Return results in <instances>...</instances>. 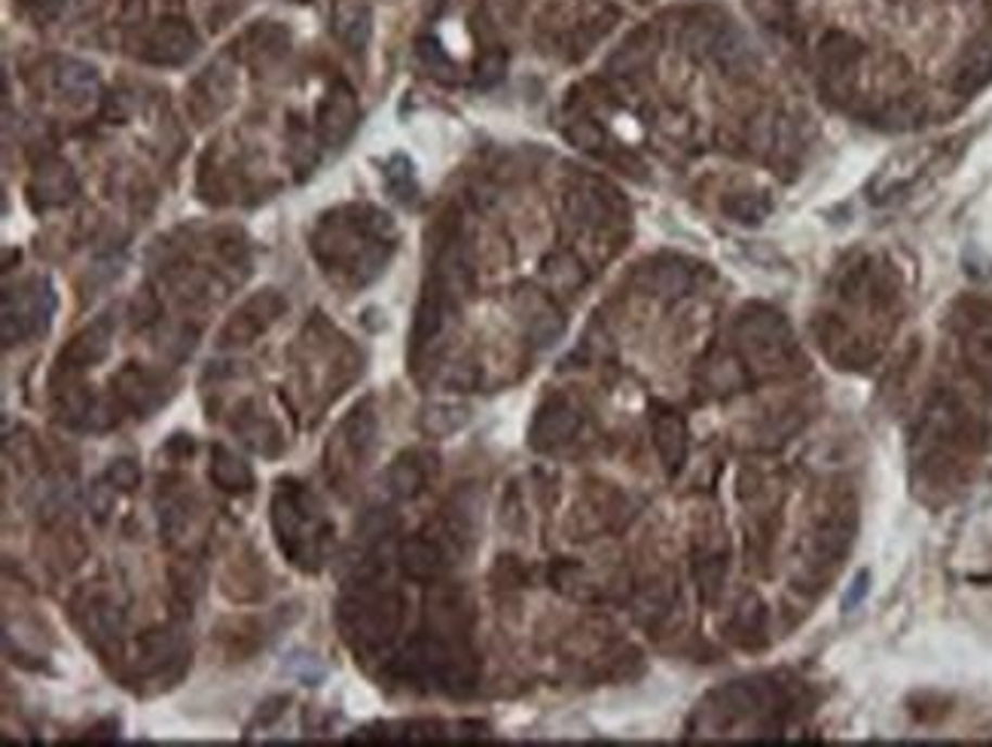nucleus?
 I'll return each instance as SVG.
<instances>
[{"label": "nucleus", "mask_w": 992, "mask_h": 747, "mask_svg": "<svg viewBox=\"0 0 992 747\" xmlns=\"http://www.w3.org/2000/svg\"><path fill=\"white\" fill-rule=\"evenodd\" d=\"M55 306V296L49 291L47 281H34L31 287L18 291L16 296H7V306H3V330L16 324V330L7 336V342L22 339L34 333L37 326L43 324L49 318V311Z\"/></svg>", "instance_id": "f257e3e1"}, {"label": "nucleus", "mask_w": 992, "mask_h": 747, "mask_svg": "<svg viewBox=\"0 0 992 747\" xmlns=\"http://www.w3.org/2000/svg\"><path fill=\"white\" fill-rule=\"evenodd\" d=\"M195 47H199V40L187 22H163L147 37L144 59L156 65H180L193 55Z\"/></svg>", "instance_id": "f03ea898"}, {"label": "nucleus", "mask_w": 992, "mask_h": 747, "mask_svg": "<svg viewBox=\"0 0 992 747\" xmlns=\"http://www.w3.org/2000/svg\"><path fill=\"white\" fill-rule=\"evenodd\" d=\"M318 123H321V138H325L327 144L336 146L352 134L355 123H358V101H355L348 86H336L327 95V101L321 104V114H318Z\"/></svg>", "instance_id": "7ed1b4c3"}, {"label": "nucleus", "mask_w": 992, "mask_h": 747, "mask_svg": "<svg viewBox=\"0 0 992 747\" xmlns=\"http://www.w3.org/2000/svg\"><path fill=\"white\" fill-rule=\"evenodd\" d=\"M370 7L364 0H340L333 10V34L340 37L348 49H360L370 40Z\"/></svg>", "instance_id": "20e7f679"}, {"label": "nucleus", "mask_w": 992, "mask_h": 747, "mask_svg": "<svg viewBox=\"0 0 992 747\" xmlns=\"http://www.w3.org/2000/svg\"><path fill=\"white\" fill-rule=\"evenodd\" d=\"M992 77V37H980L975 47L965 52L959 74H956V89L962 92H977L987 86Z\"/></svg>", "instance_id": "39448f33"}, {"label": "nucleus", "mask_w": 992, "mask_h": 747, "mask_svg": "<svg viewBox=\"0 0 992 747\" xmlns=\"http://www.w3.org/2000/svg\"><path fill=\"white\" fill-rule=\"evenodd\" d=\"M111 333H114V324H111V318L104 314V318H98L96 324L89 326V330H82L77 339L71 342V348L65 351V360L71 363H77V366H86V363H96L107 355V342H111Z\"/></svg>", "instance_id": "423d86ee"}, {"label": "nucleus", "mask_w": 992, "mask_h": 747, "mask_svg": "<svg viewBox=\"0 0 992 747\" xmlns=\"http://www.w3.org/2000/svg\"><path fill=\"white\" fill-rule=\"evenodd\" d=\"M74 175L71 168L62 163L47 165L37 178H34V193L40 198V205H62L74 193Z\"/></svg>", "instance_id": "0eeeda50"}, {"label": "nucleus", "mask_w": 992, "mask_h": 747, "mask_svg": "<svg viewBox=\"0 0 992 747\" xmlns=\"http://www.w3.org/2000/svg\"><path fill=\"white\" fill-rule=\"evenodd\" d=\"M59 86H62V92L74 98V101H82V98L96 95V89H98L96 67L82 65V62H62V70H59Z\"/></svg>", "instance_id": "6e6552de"}, {"label": "nucleus", "mask_w": 992, "mask_h": 747, "mask_svg": "<svg viewBox=\"0 0 992 747\" xmlns=\"http://www.w3.org/2000/svg\"><path fill=\"white\" fill-rule=\"evenodd\" d=\"M404 568L412 577H434L440 570V553L424 540H409L404 546Z\"/></svg>", "instance_id": "1a4fd4ad"}, {"label": "nucleus", "mask_w": 992, "mask_h": 747, "mask_svg": "<svg viewBox=\"0 0 992 747\" xmlns=\"http://www.w3.org/2000/svg\"><path fill=\"white\" fill-rule=\"evenodd\" d=\"M657 446H660V455L666 458L669 467H678V461L684 458V427L678 418H660L657 422Z\"/></svg>", "instance_id": "9d476101"}, {"label": "nucleus", "mask_w": 992, "mask_h": 747, "mask_svg": "<svg viewBox=\"0 0 992 747\" xmlns=\"http://www.w3.org/2000/svg\"><path fill=\"white\" fill-rule=\"evenodd\" d=\"M965 351H968V363L980 378V385H987L992 390V333H977Z\"/></svg>", "instance_id": "9b49d317"}, {"label": "nucleus", "mask_w": 992, "mask_h": 747, "mask_svg": "<svg viewBox=\"0 0 992 747\" xmlns=\"http://www.w3.org/2000/svg\"><path fill=\"white\" fill-rule=\"evenodd\" d=\"M212 476L217 486L229 488V491L251 486V473H247V467H244L242 461L229 458L227 452H217V464L212 467Z\"/></svg>", "instance_id": "f8f14e48"}, {"label": "nucleus", "mask_w": 992, "mask_h": 747, "mask_svg": "<svg viewBox=\"0 0 992 747\" xmlns=\"http://www.w3.org/2000/svg\"><path fill=\"white\" fill-rule=\"evenodd\" d=\"M727 211L739 220V223H761L770 211L761 195H736L733 202H727Z\"/></svg>", "instance_id": "ddd939ff"}, {"label": "nucleus", "mask_w": 992, "mask_h": 747, "mask_svg": "<svg viewBox=\"0 0 992 747\" xmlns=\"http://www.w3.org/2000/svg\"><path fill=\"white\" fill-rule=\"evenodd\" d=\"M574 430V415L571 412H554V415H544L537 422V437L547 439V442H562Z\"/></svg>", "instance_id": "4468645a"}, {"label": "nucleus", "mask_w": 992, "mask_h": 747, "mask_svg": "<svg viewBox=\"0 0 992 747\" xmlns=\"http://www.w3.org/2000/svg\"><path fill=\"white\" fill-rule=\"evenodd\" d=\"M391 486L397 494H416L419 486H422V473L416 464H407V461H400V464H394V471H391Z\"/></svg>", "instance_id": "2eb2a0df"}, {"label": "nucleus", "mask_w": 992, "mask_h": 747, "mask_svg": "<svg viewBox=\"0 0 992 747\" xmlns=\"http://www.w3.org/2000/svg\"><path fill=\"white\" fill-rule=\"evenodd\" d=\"M111 482H114L116 488H131L138 482V467H135L131 461H126V458L116 461L114 467H111Z\"/></svg>", "instance_id": "dca6fc26"}, {"label": "nucleus", "mask_w": 992, "mask_h": 747, "mask_svg": "<svg viewBox=\"0 0 992 747\" xmlns=\"http://www.w3.org/2000/svg\"><path fill=\"white\" fill-rule=\"evenodd\" d=\"M571 141L586 146V150H593V146L602 144V131L596 129V126H589V123H581L577 129H571Z\"/></svg>", "instance_id": "f3484780"}, {"label": "nucleus", "mask_w": 992, "mask_h": 747, "mask_svg": "<svg viewBox=\"0 0 992 747\" xmlns=\"http://www.w3.org/2000/svg\"><path fill=\"white\" fill-rule=\"evenodd\" d=\"M870 577L867 574H859V580H855V589H849V595L843 598V610H852L855 604L862 602L864 595H867V589H870Z\"/></svg>", "instance_id": "a211bd4d"}, {"label": "nucleus", "mask_w": 992, "mask_h": 747, "mask_svg": "<svg viewBox=\"0 0 992 747\" xmlns=\"http://www.w3.org/2000/svg\"><path fill=\"white\" fill-rule=\"evenodd\" d=\"M28 3H34V10L43 13V16H52L62 7V0H28Z\"/></svg>", "instance_id": "6ab92c4d"}]
</instances>
